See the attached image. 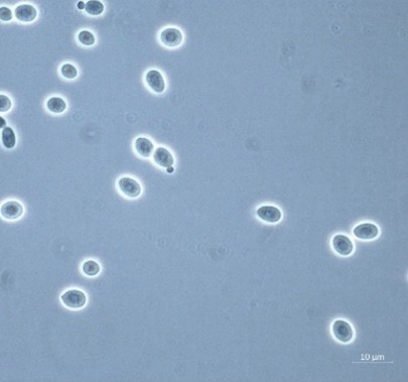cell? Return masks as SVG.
Here are the masks:
<instances>
[{
    "instance_id": "obj_3",
    "label": "cell",
    "mask_w": 408,
    "mask_h": 382,
    "mask_svg": "<svg viewBox=\"0 0 408 382\" xmlns=\"http://www.w3.org/2000/svg\"><path fill=\"white\" fill-rule=\"evenodd\" d=\"M333 334L337 340L342 343H348L353 339L354 332L351 325L344 321V320H337L333 324Z\"/></svg>"
},
{
    "instance_id": "obj_6",
    "label": "cell",
    "mask_w": 408,
    "mask_h": 382,
    "mask_svg": "<svg viewBox=\"0 0 408 382\" xmlns=\"http://www.w3.org/2000/svg\"><path fill=\"white\" fill-rule=\"evenodd\" d=\"M354 235L362 240H372L379 234V228L373 223H362L354 228Z\"/></svg>"
},
{
    "instance_id": "obj_11",
    "label": "cell",
    "mask_w": 408,
    "mask_h": 382,
    "mask_svg": "<svg viewBox=\"0 0 408 382\" xmlns=\"http://www.w3.org/2000/svg\"><path fill=\"white\" fill-rule=\"evenodd\" d=\"M153 161L154 163L164 169H168L172 168L174 163H175V158L173 156V154L171 153V151L164 147H157L154 152H153Z\"/></svg>"
},
{
    "instance_id": "obj_20",
    "label": "cell",
    "mask_w": 408,
    "mask_h": 382,
    "mask_svg": "<svg viewBox=\"0 0 408 382\" xmlns=\"http://www.w3.org/2000/svg\"><path fill=\"white\" fill-rule=\"evenodd\" d=\"M13 18V14L10 8L6 6H1L0 7V19L1 21H10Z\"/></svg>"
},
{
    "instance_id": "obj_18",
    "label": "cell",
    "mask_w": 408,
    "mask_h": 382,
    "mask_svg": "<svg viewBox=\"0 0 408 382\" xmlns=\"http://www.w3.org/2000/svg\"><path fill=\"white\" fill-rule=\"evenodd\" d=\"M61 74L66 79H75L78 76V70L74 65L67 63L61 67Z\"/></svg>"
},
{
    "instance_id": "obj_17",
    "label": "cell",
    "mask_w": 408,
    "mask_h": 382,
    "mask_svg": "<svg viewBox=\"0 0 408 382\" xmlns=\"http://www.w3.org/2000/svg\"><path fill=\"white\" fill-rule=\"evenodd\" d=\"M78 41L85 47H92L95 44L96 39L90 30L84 29L78 34Z\"/></svg>"
},
{
    "instance_id": "obj_12",
    "label": "cell",
    "mask_w": 408,
    "mask_h": 382,
    "mask_svg": "<svg viewBox=\"0 0 408 382\" xmlns=\"http://www.w3.org/2000/svg\"><path fill=\"white\" fill-rule=\"evenodd\" d=\"M134 148L142 157H150L154 152V144L146 137H138L134 142Z\"/></svg>"
},
{
    "instance_id": "obj_22",
    "label": "cell",
    "mask_w": 408,
    "mask_h": 382,
    "mask_svg": "<svg viewBox=\"0 0 408 382\" xmlns=\"http://www.w3.org/2000/svg\"><path fill=\"white\" fill-rule=\"evenodd\" d=\"M85 6H86V3L82 2V1H80V2L78 3V8H79V9H84Z\"/></svg>"
},
{
    "instance_id": "obj_4",
    "label": "cell",
    "mask_w": 408,
    "mask_h": 382,
    "mask_svg": "<svg viewBox=\"0 0 408 382\" xmlns=\"http://www.w3.org/2000/svg\"><path fill=\"white\" fill-rule=\"evenodd\" d=\"M256 214L259 219L270 224L279 222L282 218V213L280 209L271 205H264L259 207L256 211Z\"/></svg>"
},
{
    "instance_id": "obj_10",
    "label": "cell",
    "mask_w": 408,
    "mask_h": 382,
    "mask_svg": "<svg viewBox=\"0 0 408 382\" xmlns=\"http://www.w3.org/2000/svg\"><path fill=\"white\" fill-rule=\"evenodd\" d=\"M14 16L21 22H31L37 18L38 11L31 4H20L16 6Z\"/></svg>"
},
{
    "instance_id": "obj_5",
    "label": "cell",
    "mask_w": 408,
    "mask_h": 382,
    "mask_svg": "<svg viewBox=\"0 0 408 382\" xmlns=\"http://www.w3.org/2000/svg\"><path fill=\"white\" fill-rule=\"evenodd\" d=\"M1 216L6 220H16L23 214V207L16 201H8L1 205Z\"/></svg>"
},
{
    "instance_id": "obj_19",
    "label": "cell",
    "mask_w": 408,
    "mask_h": 382,
    "mask_svg": "<svg viewBox=\"0 0 408 382\" xmlns=\"http://www.w3.org/2000/svg\"><path fill=\"white\" fill-rule=\"evenodd\" d=\"M11 106H12L11 100L6 95L1 94L0 95V111L2 113L7 112L11 108Z\"/></svg>"
},
{
    "instance_id": "obj_23",
    "label": "cell",
    "mask_w": 408,
    "mask_h": 382,
    "mask_svg": "<svg viewBox=\"0 0 408 382\" xmlns=\"http://www.w3.org/2000/svg\"><path fill=\"white\" fill-rule=\"evenodd\" d=\"M167 170V172L168 173H173L175 170H174V168H168V169H166Z\"/></svg>"
},
{
    "instance_id": "obj_8",
    "label": "cell",
    "mask_w": 408,
    "mask_h": 382,
    "mask_svg": "<svg viewBox=\"0 0 408 382\" xmlns=\"http://www.w3.org/2000/svg\"><path fill=\"white\" fill-rule=\"evenodd\" d=\"M145 81L148 87L155 93H162L165 90V82L161 73L157 70H150L145 75Z\"/></svg>"
},
{
    "instance_id": "obj_2",
    "label": "cell",
    "mask_w": 408,
    "mask_h": 382,
    "mask_svg": "<svg viewBox=\"0 0 408 382\" xmlns=\"http://www.w3.org/2000/svg\"><path fill=\"white\" fill-rule=\"evenodd\" d=\"M160 42L167 48H177L183 42V34L179 28L166 27L160 33Z\"/></svg>"
},
{
    "instance_id": "obj_7",
    "label": "cell",
    "mask_w": 408,
    "mask_h": 382,
    "mask_svg": "<svg viewBox=\"0 0 408 382\" xmlns=\"http://www.w3.org/2000/svg\"><path fill=\"white\" fill-rule=\"evenodd\" d=\"M119 190L128 198H137L141 194L140 184L132 178L123 177L118 181Z\"/></svg>"
},
{
    "instance_id": "obj_1",
    "label": "cell",
    "mask_w": 408,
    "mask_h": 382,
    "mask_svg": "<svg viewBox=\"0 0 408 382\" xmlns=\"http://www.w3.org/2000/svg\"><path fill=\"white\" fill-rule=\"evenodd\" d=\"M61 301L66 307L77 310L83 308L86 305L87 297L82 291L73 289L69 290L61 296Z\"/></svg>"
},
{
    "instance_id": "obj_16",
    "label": "cell",
    "mask_w": 408,
    "mask_h": 382,
    "mask_svg": "<svg viewBox=\"0 0 408 382\" xmlns=\"http://www.w3.org/2000/svg\"><path fill=\"white\" fill-rule=\"evenodd\" d=\"M83 272L88 276H96L100 272V264L95 260H87L82 266Z\"/></svg>"
},
{
    "instance_id": "obj_9",
    "label": "cell",
    "mask_w": 408,
    "mask_h": 382,
    "mask_svg": "<svg viewBox=\"0 0 408 382\" xmlns=\"http://www.w3.org/2000/svg\"><path fill=\"white\" fill-rule=\"evenodd\" d=\"M332 244H333L335 251L342 256H348V255L352 254V252L354 250V245H353L352 240L344 234H338V235L334 236Z\"/></svg>"
},
{
    "instance_id": "obj_15",
    "label": "cell",
    "mask_w": 408,
    "mask_h": 382,
    "mask_svg": "<svg viewBox=\"0 0 408 382\" xmlns=\"http://www.w3.org/2000/svg\"><path fill=\"white\" fill-rule=\"evenodd\" d=\"M104 4L98 0H89L86 2L85 10L89 15L98 16L104 12Z\"/></svg>"
},
{
    "instance_id": "obj_13",
    "label": "cell",
    "mask_w": 408,
    "mask_h": 382,
    "mask_svg": "<svg viewBox=\"0 0 408 382\" xmlns=\"http://www.w3.org/2000/svg\"><path fill=\"white\" fill-rule=\"evenodd\" d=\"M47 108L52 113L61 114L67 109V103L61 97H52L47 102Z\"/></svg>"
},
{
    "instance_id": "obj_14",
    "label": "cell",
    "mask_w": 408,
    "mask_h": 382,
    "mask_svg": "<svg viewBox=\"0 0 408 382\" xmlns=\"http://www.w3.org/2000/svg\"><path fill=\"white\" fill-rule=\"evenodd\" d=\"M1 140H2V144L5 148L7 149H11L15 146V142H16V137H15V133L14 130L11 128H5L2 129L1 131Z\"/></svg>"
},
{
    "instance_id": "obj_21",
    "label": "cell",
    "mask_w": 408,
    "mask_h": 382,
    "mask_svg": "<svg viewBox=\"0 0 408 382\" xmlns=\"http://www.w3.org/2000/svg\"><path fill=\"white\" fill-rule=\"evenodd\" d=\"M0 128H2V129L7 128L6 126V121H5V119L3 117H0Z\"/></svg>"
}]
</instances>
